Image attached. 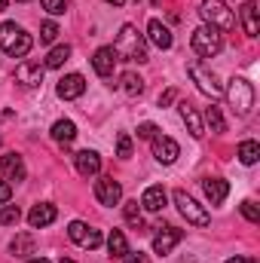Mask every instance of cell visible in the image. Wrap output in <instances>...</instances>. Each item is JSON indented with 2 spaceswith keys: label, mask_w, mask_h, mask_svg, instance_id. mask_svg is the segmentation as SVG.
Here are the masks:
<instances>
[{
  "label": "cell",
  "mask_w": 260,
  "mask_h": 263,
  "mask_svg": "<svg viewBox=\"0 0 260 263\" xmlns=\"http://www.w3.org/2000/svg\"><path fill=\"white\" fill-rule=\"evenodd\" d=\"M114 52H117V59H123V62H147L144 34H138L135 25H123V28H120V37H117V43H114Z\"/></svg>",
  "instance_id": "obj_1"
},
{
  "label": "cell",
  "mask_w": 260,
  "mask_h": 263,
  "mask_svg": "<svg viewBox=\"0 0 260 263\" xmlns=\"http://www.w3.org/2000/svg\"><path fill=\"white\" fill-rule=\"evenodd\" d=\"M31 46H34L31 34H25L15 22H3V25H0V49H3L6 55L25 59V55L31 52Z\"/></svg>",
  "instance_id": "obj_2"
},
{
  "label": "cell",
  "mask_w": 260,
  "mask_h": 263,
  "mask_svg": "<svg viewBox=\"0 0 260 263\" xmlns=\"http://www.w3.org/2000/svg\"><path fill=\"white\" fill-rule=\"evenodd\" d=\"M227 101L236 110V117H248L251 107H254V89H251V83L242 80V77H233L230 86H227Z\"/></svg>",
  "instance_id": "obj_3"
},
{
  "label": "cell",
  "mask_w": 260,
  "mask_h": 263,
  "mask_svg": "<svg viewBox=\"0 0 260 263\" xmlns=\"http://www.w3.org/2000/svg\"><path fill=\"white\" fill-rule=\"evenodd\" d=\"M190 46H193L196 55L211 59V55H217V52L224 49V34H220L217 28H211V25H202V28H196V31H193Z\"/></svg>",
  "instance_id": "obj_4"
},
{
  "label": "cell",
  "mask_w": 260,
  "mask_h": 263,
  "mask_svg": "<svg viewBox=\"0 0 260 263\" xmlns=\"http://www.w3.org/2000/svg\"><path fill=\"white\" fill-rule=\"evenodd\" d=\"M199 12H202L205 25H211V28H217V31H230V28L236 25V15L227 9L224 0H202Z\"/></svg>",
  "instance_id": "obj_5"
},
{
  "label": "cell",
  "mask_w": 260,
  "mask_h": 263,
  "mask_svg": "<svg viewBox=\"0 0 260 263\" xmlns=\"http://www.w3.org/2000/svg\"><path fill=\"white\" fill-rule=\"evenodd\" d=\"M175 205H178V211L187 217V223H193V227H208V223H211L208 211H205L202 205H196V199L187 196L184 190H175Z\"/></svg>",
  "instance_id": "obj_6"
},
{
  "label": "cell",
  "mask_w": 260,
  "mask_h": 263,
  "mask_svg": "<svg viewBox=\"0 0 260 263\" xmlns=\"http://www.w3.org/2000/svg\"><path fill=\"white\" fill-rule=\"evenodd\" d=\"M187 73L193 77V83L199 86V92H205L208 98H220V95H224V86L217 83V77H214L208 67H202L199 62H190V65H187Z\"/></svg>",
  "instance_id": "obj_7"
},
{
  "label": "cell",
  "mask_w": 260,
  "mask_h": 263,
  "mask_svg": "<svg viewBox=\"0 0 260 263\" xmlns=\"http://www.w3.org/2000/svg\"><path fill=\"white\" fill-rule=\"evenodd\" d=\"M95 199H98L101 205H110V208H114V205L123 199V187H120V181H114V178H107V175L98 178V181H95Z\"/></svg>",
  "instance_id": "obj_8"
},
{
  "label": "cell",
  "mask_w": 260,
  "mask_h": 263,
  "mask_svg": "<svg viewBox=\"0 0 260 263\" xmlns=\"http://www.w3.org/2000/svg\"><path fill=\"white\" fill-rule=\"evenodd\" d=\"M153 156H156V162H162V165H172V162L181 156V147H178V141H175V138L156 135V138H153Z\"/></svg>",
  "instance_id": "obj_9"
},
{
  "label": "cell",
  "mask_w": 260,
  "mask_h": 263,
  "mask_svg": "<svg viewBox=\"0 0 260 263\" xmlns=\"http://www.w3.org/2000/svg\"><path fill=\"white\" fill-rule=\"evenodd\" d=\"M55 217H59V208L49 205V202H40V205H34V208L28 211V223H31V230H43V227H49Z\"/></svg>",
  "instance_id": "obj_10"
},
{
  "label": "cell",
  "mask_w": 260,
  "mask_h": 263,
  "mask_svg": "<svg viewBox=\"0 0 260 263\" xmlns=\"http://www.w3.org/2000/svg\"><path fill=\"white\" fill-rule=\"evenodd\" d=\"M184 239V233L178 227H162L156 236H153V251L156 254H172V248Z\"/></svg>",
  "instance_id": "obj_11"
},
{
  "label": "cell",
  "mask_w": 260,
  "mask_h": 263,
  "mask_svg": "<svg viewBox=\"0 0 260 263\" xmlns=\"http://www.w3.org/2000/svg\"><path fill=\"white\" fill-rule=\"evenodd\" d=\"M73 165H77V172H80L83 178H95V175L101 172V156H98L95 150H80V153L73 156Z\"/></svg>",
  "instance_id": "obj_12"
},
{
  "label": "cell",
  "mask_w": 260,
  "mask_h": 263,
  "mask_svg": "<svg viewBox=\"0 0 260 263\" xmlns=\"http://www.w3.org/2000/svg\"><path fill=\"white\" fill-rule=\"evenodd\" d=\"M59 98H65V101H73V98H80L83 92H86V80L80 77V73H67L59 80Z\"/></svg>",
  "instance_id": "obj_13"
},
{
  "label": "cell",
  "mask_w": 260,
  "mask_h": 263,
  "mask_svg": "<svg viewBox=\"0 0 260 263\" xmlns=\"http://www.w3.org/2000/svg\"><path fill=\"white\" fill-rule=\"evenodd\" d=\"M147 40H150L156 49H172V43H175L172 31H169L159 18H150V25H147Z\"/></svg>",
  "instance_id": "obj_14"
},
{
  "label": "cell",
  "mask_w": 260,
  "mask_h": 263,
  "mask_svg": "<svg viewBox=\"0 0 260 263\" xmlns=\"http://www.w3.org/2000/svg\"><path fill=\"white\" fill-rule=\"evenodd\" d=\"M117 52H114V46H101L95 55H92V67H95V73L98 77H110L114 73V67H117Z\"/></svg>",
  "instance_id": "obj_15"
},
{
  "label": "cell",
  "mask_w": 260,
  "mask_h": 263,
  "mask_svg": "<svg viewBox=\"0 0 260 263\" xmlns=\"http://www.w3.org/2000/svg\"><path fill=\"white\" fill-rule=\"evenodd\" d=\"M43 70L46 67L40 65V62H22V65L15 67V80L22 86H40L43 83Z\"/></svg>",
  "instance_id": "obj_16"
},
{
  "label": "cell",
  "mask_w": 260,
  "mask_h": 263,
  "mask_svg": "<svg viewBox=\"0 0 260 263\" xmlns=\"http://www.w3.org/2000/svg\"><path fill=\"white\" fill-rule=\"evenodd\" d=\"M178 110H181V120H184V126L190 129V135H193V138H202V135H205V123H202L199 110H196L190 101H181Z\"/></svg>",
  "instance_id": "obj_17"
},
{
  "label": "cell",
  "mask_w": 260,
  "mask_h": 263,
  "mask_svg": "<svg viewBox=\"0 0 260 263\" xmlns=\"http://www.w3.org/2000/svg\"><path fill=\"white\" fill-rule=\"evenodd\" d=\"M0 168H3V175H6V181H25V162H22V156L18 153H6L3 159H0Z\"/></svg>",
  "instance_id": "obj_18"
},
{
  "label": "cell",
  "mask_w": 260,
  "mask_h": 263,
  "mask_svg": "<svg viewBox=\"0 0 260 263\" xmlns=\"http://www.w3.org/2000/svg\"><path fill=\"white\" fill-rule=\"evenodd\" d=\"M202 190H205V196L211 205H220L224 199L230 196V184L224 181V178H208V181H202Z\"/></svg>",
  "instance_id": "obj_19"
},
{
  "label": "cell",
  "mask_w": 260,
  "mask_h": 263,
  "mask_svg": "<svg viewBox=\"0 0 260 263\" xmlns=\"http://www.w3.org/2000/svg\"><path fill=\"white\" fill-rule=\"evenodd\" d=\"M242 28H245L248 37L260 34V9L254 0H245V6H242Z\"/></svg>",
  "instance_id": "obj_20"
},
{
  "label": "cell",
  "mask_w": 260,
  "mask_h": 263,
  "mask_svg": "<svg viewBox=\"0 0 260 263\" xmlns=\"http://www.w3.org/2000/svg\"><path fill=\"white\" fill-rule=\"evenodd\" d=\"M141 208H147V211H162L165 208V190L156 184V187H147L144 190V196H141Z\"/></svg>",
  "instance_id": "obj_21"
},
{
  "label": "cell",
  "mask_w": 260,
  "mask_h": 263,
  "mask_svg": "<svg viewBox=\"0 0 260 263\" xmlns=\"http://www.w3.org/2000/svg\"><path fill=\"white\" fill-rule=\"evenodd\" d=\"M34 248H37V242H34L31 233H18V236L9 242V251H12L15 257H28V254H34Z\"/></svg>",
  "instance_id": "obj_22"
},
{
  "label": "cell",
  "mask_w": 260,
  "mask_h": 263,
  "mask_svg": "<svg viewBox=\"0 0 260 263\" xmlns=\"http://www.w3.org/2000/svg\"><path fill=\"white\" fill-rule=\"evenodd\" d=\"M52 138H55L59 144H70V141L77 138L73 120H59V123H52Z\"/></svg>",
  "instance_id": "obj_23"
},
{
  "label": "cell",
  "mask_w": 260,
  "mask_h": 263,
  "mask_svg": "<svg viewBox=\"0 0 260 263\" xmlns=\"http://www.w3.org/2000/svg\"><path fill=\"white\" fill-rule=\"evenodd\" d=\"M107 251H110V257H126L129 254V242H126V236L120 230H114L107 236Z\"/></svg>",
  "instance_id": "obj_24"
},
{
  "label": "cell",
  "mask_w": 260,
  "mask_h": 263,
  "mask_svg": "<svg viewBox=\"0 0 260 263\" xmlns=\"http://www.w3.org/2000/svg\"><path fill=\"white\" fill-rule=\"evenodd\" d=\"M260 159V144L257 141H242L239 144V162L242 165H254Z\"/></svg>",
  "instance_id": "obj_25"
},
{
  "label": "cell",
  "mask_w": 260,
  "mask_h": 263,
  "mask_svg": "<svg viewBox=\"0 0 260 263\" xmlns=\"http://www.w3.org/2000/svg\"><path fill=\"white\" fill-rule=\"evenodd\" d=\"M70 59V46L62 43V46H55V49H49V55H46V65L43 67H62Z\"/></svg>",
  "instance_id": "obj_26"
},
{
  "label": "cell",
  "mask_w": 260,
  "mask_h": 263,
  "mask_svg": "<svg viewBox=\"0 0 260 263\" xmlns=\"http://www.w3.org/2000/svg\"><path fill=\"white\" fill-rule=\"evenodd\" d=\"M123 214H126V223H132L135 230L144 227V217H141V202H126L123 205Z\"/></svg>",
  "instance_id": "obj_27"
},
{
  "label": "cell",
  "mask_w": 260,
  "mask_h": 263,
  "mask_svg": "<svg viewBox=\"0 0 260 263\" xmlns=\"http://www.w3.org/2000/svg\"><path fill=\"white\" fill-rule=\"evenodd\" d=\"M123 92H126V95H132V98H135V95H141V92H144V80H141V77H138V73H123Z\"/></svg>",
  "instance_id": "obj_28"
},
{
  "label": "cell",
  "mask_w": 260,
  "mask_h": 263,
  "mask_svg": "<svg viewBox=\"0 0 260 263\" xmlns=\"http://www.w3.org/2000/svg\"><path fill=\"white\" fill-rule=\"evenodd\" d=\"M205 123L211 126V132H227V120H224V114H220V107H208L205 110Z\"/></svg>",
  "instance_id": "obj_29"
},
{
  "label": "cell",
  "mask_w": 260,
  "mask_h": 263,
  "mask_svg": "<svg viewBox=\"0 0 260 263\" xmlns=\"http://www.w3.org/2000/svg\"><path fill=\"white\" fill-rule=\"evenodd\" d=\"M18 220H22L18 205H9V202H6V205H0V223H3V227H15Z\"/></svg>",
  "instance_id": "obj_30"
},
{
  "label": "cell",
  "mask_w": 260,
  "mask_h": 263,
  "mask_svg": "<svg viewBox=\"0 0 260 263\" xmlns=\"http://www.w3.org/2000/svg\"><path fill=\"white\" fill-rule=\"evenodd\" d=\"M86 233H89V227H86L83 220H73V223L67 227V236H70V242H77V245L86 239Z\"/></svg>",
  "instance_id": "obj_31"
},
{
  "label": "cell",
  "mask_w": 260,
  "mask_h": 263,
  "mask_svg": "<svg viewBox=\"0 0 260 263\" xmlns=\"http://www.w3.org/2000/svg\"><path fill=\"white\" fill-rule=\"evenodd\" d=\"M55 37H59V25H55V22H43L40 40H43V43H55Z\"/></svg>",
  "instance_id": "obj_32"
},
{
  "label": "cell",
  "mask_w": 260,
  "mask_h": 263,
  "mask_svg": "<svg viewBox=\"0 0 260 263\" xmlns=\"http://www.w3.org/2000/svg\"><path fill=\"white\" fill-rule=\"evenodd\" d=\"M117 156H120V159H129L132 156V138L126 135V132L117 138Z\"/></svg>",
  "instance_id": "obj_33"
},
{
  "label": "cell",
  "mask_w": 260,
  "mask_h": 263,
  "mask_svg": "<svg viewBox=\"0 0 260 263\" xmlns=\"http://www.w3.org/2000/svg\"><path fill=\"white\" fill-rule=\"evenodd\" d=\"M98 245H101V233H98V230H89V233H86V239L80 242V248H89V251H95Z\"/></svg>",
  "instance_id": "obj_34"
},
{
  "label": "cell",
  "mask_w": 260,
  "mask_h": 263,
  "mask_svg": "<svg viewBox=\"0 0 260 263\" xmlns=\"http://www.w3.org/2000/svg\"><path fill=\"white\" fill-rule=\"evenodd\" d=\"M242 214H245V217H248L251 223H257V220H260V208H257V202H251V199H248V202H242Z\"/></svg>",
  "instance_id": "obj_35"
},
{
  "label": "cell",
  "mask_w": 260,
  "mask_h": 263,
  "mask_svg": "<svg viewBox=\"0 0 260 263\" xmlns=\"http://www.w3.org/2000/svg\"><path fill=\"white\" fill-rule=\"evenodd\" d=\"M156 135H159V129H156L153 123H141V126H138V138H144V141H153Z\"/></svg>",
  "instance_id": "obj_36"
},
{
  "label": "cell",
  "mask_w": 260,
  "mask_h": 263,
  "mask_svg": "<svg viewBox=\"0 0 260 263\" xmlns=\"http://www.w3.org/2000/svg\"><path fill=\"white\" fill-rule=\"evenodd\" d=\"M65 0H43V9H46V12H49V15H62V12H65Z\"/></svg>",
  "instance_id": "obj_37"
},
{
  "label": "cell",
  "mask_w": 260,
  "mask_h": 263,
  "mask_svg": "<svg viewBox=\"0 0 260 263\" xmlns=\"http://www.w3.org/2000/svg\"><path fill=\"white\" fill-rule=\"evenodd\" d=\"M123 263H150V254H141V251L138 254H126Z\"/></svg>",
  "instance_id": "obj_38"
},
{
  "label": "cell",
  "mask_w": 260,
  "mask_h": 263,
  "mask_svg": "<svg viewBox=\"0 0 260 263\" xmlns=\"http://www.w3.org/2000/svg\"><path fill=\"white\" fill-rule=\"evenodd\" d=\"M9 196H12V187H9L6 181H0V205H6V202H9Z\"/></svg>",
  "instance_id": "obj_39"
},
{
  "label": "cell",
  "mask_w": 260,
  "mask_h": 263,
  "mask_svg": "<svg viewBox=\"0 0 260 263\" xmlns=\"http://www.w3.org/2000/svg\"><path fill=\"white\" fill-rule=\"evenodd\" d=\"M175 95H178L175 89H169L165 95H159V107H165V104H172V101H175Z\"/></svg>",
  "instance_id": "obj_40"
},
{
  "label": "cell",
  "mask_w": 260,
  "mask_h": 263,
  "mask_svg": "<svg viewBox=\"0 0 260 263\" xmlns=\"http://www.w3.org/2000/svg\"><path fill=\"white\" fill-rule=\"evenodd\" d=\"M227 263H257V260H245V257H230Z\"/></svg>",
  "instance_id": "obj_41"
},
{
  "label": "cell",
  "mask_w": 260,
  "mask_h": 263,
  "mask_svg": "<svg viewBox=\"0 0 260 263\" xmlns=\"http://www.w3.org/2000/svg\"><path fill=\"white\" fill-rule=\"evenodd\" d=\"M104 3H110V6H123L126 0H104Z\"/></svg>",
  "instance_id": "obj_42"
},
{
  "label": "cell",
  "mask_w": 260,
  "mask_h": 263,
  "mask_svg": "<svg viewBox=\"0 0 260 263\" xmlns=\"http://www.w3.org/2000/svg\"><path fill=\"white\" fill-rule=\"evenodd\" d=\"M28 263H49V260H43V257H34V260H28Z\"/></svg>",
  "instance_id": "obj_43"
},
{
  "label": "cell",
  "mask_w": 260,
  "mask_h": 263,
  "mask_svg": "<svg viewBox=\"0 0 260 263\" xmlns=\"http://www.w3.org/2000/svg\"><path fill=\"white\" fill-rule=\"evenodd\" d=\"M3 9H6V0H0V12H3Z\"/></svg>",
  "instance_id": "obj_44"
},
{
  "label": "cell",
  "mask_w": 260,
  "mask_h": 263,
  "mask_svg": "<svg viewBox=\"0 0 260 263\" xmlns=\"http://www.w3.org/2000/svg\"><path fill=\"white\" fill-rule=\"evenodd\" d=\"M59 263H73V260H70V257H62V260H59Z\"/></svg>",
  "instance_id": "obj_45"
},
{
  "label": "cell",
  "mask_w": 260,
  "mask_h": 263,
  "mask_svg": "<svg viewBox=\"0 0 260 263\" xmlns=\"http://www.w3.org/2000/svg\"><path fill=\"white\" fill-rule=\"evenodd\" d=\"M0 144H3V138H0Z\"/></svg>",
  "instance_id": "obj_46"
}]
</instances>
